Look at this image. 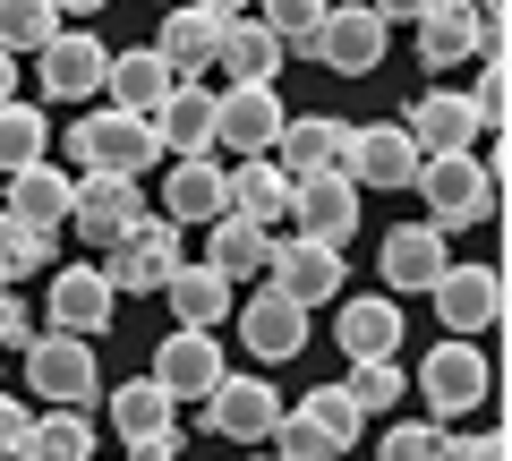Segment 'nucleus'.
I'll return each mask as SVG.
<instances>
[{"label":"nucleus","instance_id":"nucleus-42","mask_svg":"<svg viewBox=\"0 0 512 461\" xmlns=\"http://www.w3.org/2000/svg\"><path fill=\"white\" fill-rule=\"evenodd\" d=\"M436 436H444V461H504V427H487V436H461V427L436 419Z\"/></svg>","mask_w":512,"mask_h":461},{"label":"nucleus","instance_id":"nucleus-6","mask_svg":"<svg viewBox=\"0 0 512 461\" xmlns=\"http://www.w3.org/2000/svg\"><path fill=\"white\" fill-rule=\"evenodd\" d=\"M180 265H188V257H180V222L137 214L120 240H111V265H103V274H111V291H120V299H146V291H163Z\"/></svg>","mask_w":512,"mask_h":461},{"label":"nucleus","instance_id":"nucleus-31","mask_svg":"<svg viewBox=\"0 0 512 461\" xmlns=\"http://www.w3.org/2000/svg\"><path fill=\"white\" fill-rule=\"evenodd\" d=\"M163 299H171V316H180V325H205V333H214V325H231V299H239V282H222L214 274V265H180V274H171L163 282Z\"/></svg>","mask_w":512,"mask_h":461},{"label":"nucleus","instance_id":"nucleus-24","mask_svg":"<svg viewBox=\"0 0 512 461\" xmlns=\"http://www.w3.org/2000/svg\"><path fill=\"white\" fill-rule=\"evenodd\" d=\"M342 146H350V120H342V111H308V120H282L274 163L291 171V180H308V171H342Z\"/></svg>","mask_w":512,"mask_h":461},{"label":"nucleus","instance_id":"nucleus-37","mask_svg":"<svg viewBox=\"0 0 512 461\" xmlns=\"http://www.w3.org/2000/svg\"><path fill=\"white\" fill-rule=\"evenodd\" d=\"M60 35V9L52 0H0V52H43V43Z\"/></svg>","mask_w":512,"mask_h":461},{"label":"nucleus","instance_id":"nucleus-25","mask_svg":"<svg viewBox=\"0 0 512 461\" xmlns=\"http://www.w3.org/2000/svg\"><path fill=\"white\" fill-rule=\"evenodd\" d=\"M154 52L171 60V77H205V69H214V52H222V18H214V9H197V0H171Z\"/></svg>","mask_w":512,"mask_h":461},{"label":"nucleus","instance_id":"nucleus-10","mask_svg":"<svg viewBox=\"0 0 512 461\" xmlns=\"http://www.w3.org/2000/svg\"><path fill=\"white\" fill-rule=\"evenodd\" d=\"M282 120H291V111H282L274 86H222L214 94V146H231L239 163H248V154H274Z\"/></svg>","mask_w":512,"mask_h":461},{"label":"nucleus","instance_id":"nucleus-9","mask_svg":"<svg viewBox=\"0 0 512 461\" xmlns=\"http://www.w3.org/2000/svg\"><path fill=\"white\" fill-rule=\"evenodd\" d=\"M231 316H239V342H248L265 368H282V359L308 351V308H299V299H282L274 282H256L248 299H231Z\"/></svg>","mask_w":512,"mask_h":461},{"label":"nucleus","instance_id":"nucleus-1","mask_svg":"<svg viewBox=\"0 0 512 461\" xmlns=\"http://www.w3.org/2000/svg\"><path fill=\"white\" fill-rule=\"evenodd\" d=\"M427 197V222H436L444 240L453 231H470V222H495V171L478 163V146H453V154H419V180H410Z\"/></svg>","mask_w":512,"mask_h":461},{"label":"nucleus","instance_id":"nucleus-3","mask_svg":"<svg viewBox=\"0 0 512 461\" xmlns=\"http://www.w3.org/2000/svg\"><path fill=\"white\" fill-rule=\"evenodd\" d=\"M419 402L436 410V419H461V410H487V393H495V368H487V351H478V333H444L436 351L419 359Z\"/></svg>","mask_w":512,"mask_h":461},{"label":"nucleus","instance_id":"nucleus-41","mask_svg":"<svg viewBox=\"0 0 512 461\" xmlns=\"http://www.w3.org/2000/svg\"><path fill=\"white\" fill-rule=\"evenodd\" d=\"M470 111H478V129H504V60H487V69H478V86H470Z\"/></svg>","mask_w":512,"mask_h":461},{"label":"nucleus","instance_id":"nucleus-33","mask_svg":"<svg viewBox=\"0 0 512 461\" xmlns=\"http://www.w3.org/2000/svg\"><path fill=\"white\" fill-rule=\"evenodd\" d=\"M52 231L43 222H26V214H9L0 205V282H26V274H52Z\"/></svg>","mask_w":512,"mask_h":461},{"label":"nucleus","instance_id":"nucleus-30","mask_svg":"<svg viewBox=\"0 0 512 461\" xmlns=\"http://www.w3.org/2000/svg\"><path fill=\"white\" fill-rule=\"evenodd\" d=\"M18 461H94V410H69V402L35 410V419H26Z\"/></svg>","mask_w":512,"mask_h":461},{"label":"nucleus","instance_id":"nucleus-35","mask_svg":"<svg viewBox=\"0 0 512 461\" xmlns=\"http://www.w3.org/2000/svg\"><path fill=\"white\" fill-rule=\"evenodd\" d=\"M111 427H120V436H146V427H180V402H171L154 376H128V385L111 393Z\"/></svg>","mask_w":512,"mask_h":461},{"label":"nucleus","instance_id":"nucleus-38","mask_svg":"<svg viewBox=\"0 0 512 461\" xmlns=\"http://www.w3.org/2000/svg\"><path fill=\"white\" fill-rule=\"evenodd\" d=\"M299 410H308V419H316V436H325L333 453H350V444L367 436V410L350 402L342 385H316V393H308V402H299Z\"/></svg>","mask_w":512,"mask_h":461},{"label":"nucleus","instance_id":"nucleus-26","mask_svg":"<svg viewBox=\"0 0 512 461\" xmlns=\"http://www.w3.org/2000/svg\"><path fill=\"white\" fill-rule=\"evenodd\" d=\"M154 137H163V154H214V86L180 77L163 94V111H154Z\"/></svg>","mask_w":512,"mask_h":461},{"label":"nucleus","instance_id":"nucleus-18","mask_svg":"<svg viewBox=\"0 0 512 461\" xmlns=\"http://www.w3.org/2000/svg\"><path fill=\"white\" fill-rule=\"evenodd\" d=\"M444 265H453V248H444L436 222H393L384 248H376V274H384V291H393V299H402V291H427Z\"/></svg>","mask_w":512,"mask_h":461},{"label":"nucleus","instance_id":"nucleus-5","mask_svg":"<svg viewBox=\"0 0 512 461\" xmlns=\"http://www.w3.org/2000/svg\"><path fill=\"white\" fill-rule=\"evenodd\" d=\"M384 43H393V26H384L367 0H333L299 52H308L316 69H333V77H376L384 69Z\"/></svg>","mask_w":512,"mask_h":461},{"label":"nucleus","instance_id":"nucleus-29","mask_svg":"<svg viewBox=\"0 0 512 461\" xmlns=\"http://www.w3.org/2000/svg\"><path fill=\"white\" fill-rule=\"evenodd\" d=\"M214 214H231V205H222V163L214 154H180V163H171V180H163V222H214Z\"/></svg>","mask_w":512,"mask_h":461},{"label":"nucleus","instance_id":"nucleus-16","mask_svg":"<svg viewBox=\"0 0 512 461\" xmlns=\"http://www.w3.org/2000/svg\"><path fill=\"white\" fill-rule=\"evenodd\" d=\"M410 26H419L427 69H470V60L487 52V9H478V0H427Z\"/></svg>","mask_w":512,"mask_h":461},{"label":"nucleus","instance_id":"nucleus-14","mask_svg":"<svg viewBox=\"0 0 512 461\" xmlns=\"http://www.w3.org/2000/svg\"><path fill=\"white\" fill-rule=\"evenodd\" d=\"M103 60H111L103 35L60 26V35L35 52V77H43V94H52V103H86V94H103Z\"/></svg>","mask_w":512,"mask_h":461},{"label":"nucleus","instance_id":"nucleus-4","mask_svg":"<svg viewBox=\"0 0 512 461\" xmlns=\"http://www.w3.org/2000/svg\"><path fill=\"white\" fill-rule=\"evenodd\" d=\"M26 393H35V402H69V410H86L94 393H103L94 342H86V333H60V325H35V342H26Z\"/></svg>","mask_w":512,"mask_h":461},{"label":"nucleus","instance_id":"nucleus-28","mask_svg":"<svg viewBox=\"0 0 512 461\" xmlns=\"http://www.w3.org/2000/svg\"><path fill=\"white\" fill-rule=\"evenodd\" d=\"M222 205L274 231V222L291 214V171H282L274 154H248V163H239V171H222Z\"/></svg>","mask_w":512,"mask_h":461},{"label":"nucleus","instance_id":"nucleus-20","mask_svg":"<svg viewBox=\"0 0 512 461\" xmlns=\"http://www.w3.org/2000/svg\"><path fill=\"white\" fill-rule=\"evenodd\" d=\"M171 86H180V77H171V60L154 52V43H128V52L103 60V94H111V111H137V120H154Z\"/></svg>","mask_w":512,"mask_h":461},{"label":"nucleus","instance_id":"nucleus-7","mask_svg":"<svg viewBox=\"0 0 512 461\" xmlns=\"http://www.w3.org/2000/svg\"><path fill=\"white\" fill-rule=\"evenodd\" d=\"M197 419L214 427V436H231V444H265V436H274V419H282V393L265 385V376H231V368H222L214 385H205Z\"/></svg>","mask_w":512,"mask_h":461},{"label":"nucleus","instance_id":"nucleus-32","mask_svg":"<svg viewBox=\"0 0 512 461\" xmlns=\"http://www.w3.org/2000/svg\"><path fill=\"white\" fill-rule=\"evenodd\" d=\"M69 197H77V180L43 154V163H26V171H9V214H26V222H43V231H60L69 222Z\"/></svg>","mask_w":512,"mask_h":461},{"label":"nucleus","instance_id":"nucleus-2","mask_svg":"<svg viewBox=\"0 0 512 461\" xmlns=\"http://www.w3.org/2000/svg\"><path fill=\"white\" fill-rule=\"evenodd\" d=\"M60 146H69L77 171H120V180H137V171L163 163V137H154V120H137V111H86Z\"/></svg>","mask_w":512,"mask_h":461},{"label":"nucleus","instance_id":"nucleus-46","mask_svg":"<svg viewBox=\"0 0 512 461\" xmlns=\"http://www.w3.org/2000/svg\"><path fill=\"white\" fill-rule=\"evenodd\" d=\"M367 9H376L384 26H410V18H419V9H427V0H367Z\"/></svg>","mask_w":512,"mask_h":461},{"label":"nucleus","instance_id":"nucleus-39","mask_svg":"<svg viewBox=\"0 0 512 461\" xmlns=\"http://www.w3.org/2000/svg\"><path fill=\"white\" fill-rule=\"evenodd\" d=\"M325 9H333V0H256V18L282 35V52H299V43L316 35V18H325Z\"/></svg>","mask_w":512,"mask_h":461},{"label":"nucleus","instance_id":"nucleus-13","mask_svg":"<svg viewBox=\"0 0 512 461\" xmlns=\"http://www.w3.org/2000/svg\"><path fill=\"white\" fill-rule=\"evenodd\" d=\"M427 299H436L444 333H487L504 316V265H444L427 282Z\"/></svg>","mask_w":512,"mask_h":461},{"label":"nucleus","instance_id":"nucleus-40","mask_svg":"<svg viewBox=\"0 0 512 461\" xmlns=\"http://www.w3.org/2000/svg\"><path fill=\"white\" fill-rule=\"evenodd\" d=\"M376 461H444L436 419H393V427H384V444H376Z\"/></svg>","mask_w":512,"mask_h":461},{"label":"nucleus","instance_id":"nucleus-45","mask_svg":"<svg viewBox=\"0 0 512 461\" xmlns=\"http://www.w3.org/2000/svg\"><path fill=\"white\" fill-rule=\"evenodd\" d=\"M26 419H35V410H26L18 393H0V461H18V444H26Z\"/></svg>","mask_w":512,"mask_h":461},{"label":"nucleus","instance_id":"nucleus-51","mask_svg":"<svg viewBox=\"0 0 512 461\" xmlns=\"http://www.w3.org/2000/svg\"><path fill=\"white\" fill-rule=\"evenodd\" d=\"M163 9H171V0H163Z\"/></svg>","mask_w":512,"mask_h":461},{"label":"nucleus","instance_id":"nucleus-17","mask_svg":"<svg viewBox=\"0 0 512 461\" xmlns=\"http://www.w3.org/2000/svg\"><path fill=\"white\" fill-rule=\"evenodd\" d=\"M137 214H146V197H137V180H120V171H86L77 197H69V231L86 248H111Z\"/></svg>","mask_w":512,"mask_h":461},{"label":"nucleus","instance_id":"nucleus-34","mask_svg":"<svg viewBox=\"0 0 512 461\" xmlns=\"http://www.w3.org/2000/svg\"><path fill=\"white\" fill-rule=\"evenodd\" d=\"M52 154V120H43L35 103H0V171H26V163H43Z\"/></svg>","mask_w":512,"mask_h":461},{"label":"nucleus","instance_id":"nucleus-12","mask_svg":"<svg viewBox=\"0 0 512 461\" xmlns=\"http://www.w3.org/2000/svg\"><path fill=\"white\" fill-rule=\"evenodd\" d=\"M146 376L188 410V402H205V385L222 376V342H214L205 325H171L163 342H154V368H146Z\"/></svg>","mask_w":512,"mask_h":461},{"label":"nucleus","instance_id":"nucleus-50","mask_svg":"<svg viewBox=\"0 0 512 461\" xmlns=\"http://www.w3.org/2000/svg\"><path fill=\"white\" fill-rule=\"evenodd\" d=\"M274 461H291V453H274Z\"/></svg>","mask_w":512,"mask_h":461},{"label":"nucleus","instance_id":"nucleus-27","mask_svg":"<svg viewBox=\"0 0 512 461\" xmlns=\"http://www.w3.org/2000/svg\"><path fill=\"white\" fill-rule=\"evenodd\" d=\"M282 35L265 18H222V52H214V69H231V86H274L282 77Z\"/></svg>","mask_w":512,"mask_h":461},{"label":"nucleus","instance_id":"nucleus-11","mask_svg":"<svg viewBox=\"0 0 512 461\" xmlns=\"http://www.w3.org/2000/svg\"><path fill=\"white\" fill-rule=\"evenodd\" d=\"M282 222H299V240L342 248L350 231H359V188H350V171H308V180H291V214Z\"/></svg>","mask_w":512,"mask_h":461},{"label":"nucleus","instance_id":"nucleus-43","mask_svg":"<svg viewBox=\"0 0 512 461\" xmlns=\"http://www.w3.org/2000/svg\"><path fill=\"white\" fill-rule=\"evenodd\" d=\"M26 342H35V308L18 291H0V351H26Z\"/></svg>","mask_w":512,"mask_h":461},{"label":"nucleus","instance_id":"nucleus-47","mask_svg":"<svg viewBox=\"0 0 512 461\" xmlns=\"http://www.w3.org/2000/svg\"><path fill=\"white\" fill-rule=\"evenodd\" d=\"M18 94V52H0V103Z\"/></svg>","mask_w":512,"mask_h":461},{"label":"nucleus","instance_id":"nucleus-21","mask_svg":"<svg viewBox=\"0 0 512 461\" xmlns=\"http://www.w3.org/2000/svg\"><path fill=\"white\" fill-rule=\"evenodd\" d=\"M111 308H120V291H111V274L103 265H52V325L60 333H103L111 325Z\"/></svg>","mask_w":512,"mask_h":461},{"label":"nucleus","instance_id":"nucleus-36","mask_svg":"<svg viewBox=\"0 0 512 461\" xmlns=\"http://www.w3.org/2000/svg\"><path fill=\"white\" fill-rule=\"evenodd\" d=\"M350 402L359 410H384V419H393V410H402V393H410V368H402V351L393 359H350Z\"/></svg>","mask_w":512,"mask_h":461},{"label":"nucleus","instance_id":"nucleus-44","mask_svg":"<svg viewBox=\"0 0 512 461\" xmlns=\"http://www.w3.org/2000/svg\"><path fill=\"white\" fill-rule=\"evenodd\" d=\"M120 461H180V427H146V436H120Z\"/></svg>","mask_w":512,"mask_h":461},{"label":"nucleus","instance_id":"nucleus-23","mask_svg":"<svg viewBox=\"0 0 512 461\" xmlns=\"http://www.w3.org/2000/svg\"><path fill=\"white\" fill-rule=\"evenodd\" d=\"M205 265H214L222 282H265V265H274V231L248 214H214L205 222Z\"/></svg>","mask_w":512,"mask_h":461},{"label":"nucleus","instance_id":"nucleus-15","mask_svg":"<svg viewBox=\"0 0 512 461\" xmlns=\"http://www.w3.org/2000/svg\"><path fill=\"white\" fill-rule=\"evenodd\" d=\"M265 282L316 316V308H333V299H342V248H325V240H274Z\"/></svg>","mask_w":512,"mask_h":461},{"label":"nucleus","instance_id":"nucleus-8","mask_svg":"<svg viewBox=\"0 0 512 461\" xmlns=\"http://www.w3.org/2000/svg\"><path fill=\"white\" fill-rule=\"evenodd\" d=\"M342 171L350 188H410L419 180V137L402 129V120H350V146H342Z\"/></svg>","mask_w":512,"mask_h":461},{"label":"nucleus","instance_id":"nucleus-19","mask_svg":"<svg viewBox=\"0 0 512 461\" xmlns=\"http://www.w3.org/2000/svg\"><path fill=\"white\" fill-rule=\"evenodd\" d=\"M402 342H410V325H402V299H393V291L342 299V308H333V351H342V359H393Z\"/></svg>","mask_w":512,"mask_h":461},{"label":"nucleus","instance_id":"nucleus-22","mask_svg":"<svg viewBox=\"0 0 512 461\" xmlns=\"http://www.w3.org/2000/svg\"><path fill=\"white\" fill-rule=\"evenodd\" d=\"M402 129L419 137V154H453V146H478V137H487V129H478V111H470V94H461V86H427L419 103L402 111Z\"/></svg>","mask_w":512,"mask_h":461},{"label":"nucleus","instance_id":"nucleus-48","mask_svg":"<svg viewBox=\"0 0 512 461\" xmlns=\"http://www.w3.org/2000/svg\"><path fill=\"white\" fill-rule=\"evenodd\" d=\"M197 9H214V18H248L256 0H197Z\"/></svg>","mask_w":512,"mask_h":461},{"label":"nucleus","instance_id":"nucleus-49","mask_svg":"<svg viewBox=\"0 0 512 461\" xmlns=\"http://www.w3.org/2000/svg\"><path fill=\"white\" fill-rule=\"evenodd\" d=\"M60 18H94V9H111V0H52Z\"/></svg>","mask_w":512,"mask_h":461}]
</instances>
